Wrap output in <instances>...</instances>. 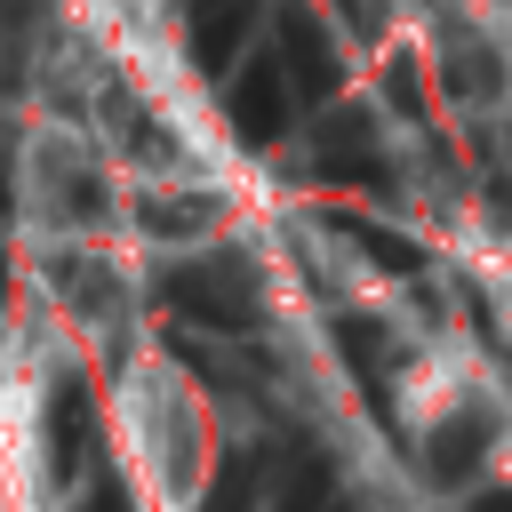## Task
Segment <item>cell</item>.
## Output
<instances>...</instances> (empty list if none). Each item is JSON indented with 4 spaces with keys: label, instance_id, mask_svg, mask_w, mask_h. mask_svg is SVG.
<instances>
[{
    "label": "cell",
    "instance_id": "cell-2",
    "mask_svg": "<svg viewBox=\"0 0 512 512\" xmlns=\"http://www.w3.org/2000/svg\"><path fill=\"white\" fill-rule=\"evenodd\" d=\"M472 400H480V360H472V344H456V336L416 344V360H400V376H392V408H400V424H408L416 440L448 432Z\"/></svg>",
    "mask_w": 512,
    "mask_h": 512
},
{
    "label": "cell",
    "instance_id": "cell-1",
    "mask_svg": "<svg viewBox=\"0 0 512 512\" xmlns=\"http://www.w3.org/2000/svg\"><path fill=\"white\" fill-rule=\"evenodd\" d=\"M120 440L136 464V488L152 512H184L208 480V408L184 384V368L168 360H136V376L120 384Z\"/></svg>",
    "mask_w": 512,
    "mask_h": 512
}]
</instances>
